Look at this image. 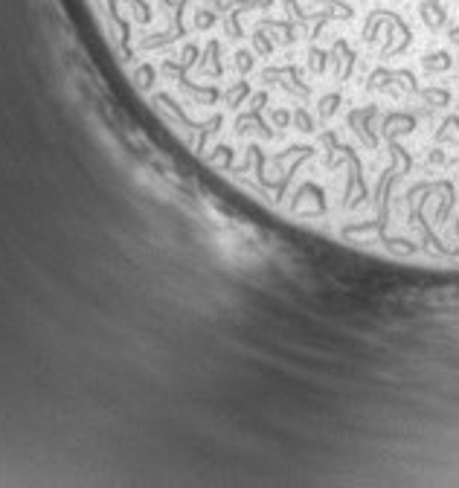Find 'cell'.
<instances>
[{
  "label": "cell",
  "mask_w": 459,
  "mask_h": 488,
  "mask_svg": "<svg viewBox=\"0 0 459 488\" xmlns=\"http://www.w3.org/2000/svg\"><path fill=\"white\" fill-rule=\"evenodd\" d=\"M384 29V47H381V58H392V55H402L410 44H413V33L407 21L399 15V12H389V9H372L370 15H366V23H363V41L372 44L378 41Z\"/></svg>",
  "instance_id": "1"
},
{
  "label": "cell",
  "mask_w": 459,
  "mask_h": 488,
  "mask_svg": "<svg viewBox=\"0 0 459 488\" xmlns=\"http://www.w3.org/2000/svg\"><path fill=\"white\" fill-rule=\"evenodd\" d=\"M277 0H224L219 15H221V23H224V35L230 41H238L244 33H241V18L248 12H267Z\"/></svg>",
  "instance_id": "2"
},
{
  "label": "cell",
  "mask_w": 459,
  "mask_h": 488,
  "mask_svg": "<svg viewBox=\"0 0 459 488\" xmlns=\"http://www.w3.org/2000/svg\"><path fill=\"white\" fill-rule=\"evenodd\" d=\"M267 102H270V99H267V90H259V94H253V96H250V111H244V113L236 116L233 131L241 137V134H248L250 128H256L265 140H273V137H277V131H273V128L267 126V119L262 116V111H265Z\"/></svg>",
  "instance_id": "3"
},
{
  "label": "cell",
  "mask_w": 459,
  "mask_h": 488,
  "mask_svg": "<svg viewBox=\"0 0 459 488\" xmlns=\"http://www.w3.org/2000/svg\"><path fill=\"white\" fill-rule=\"evenodd\" d=\"M262 82L265 84H280L285 94L299 96V99H311V84L302 79V70L297 65H285V67H265L262 70Z\"/></svg>",
  "instance_id": "4"
},
{
  "label": "cell",
  "mask_w": 459,
  "mask_h": 488,
  "mask_svg": "<svg viewBox=\"0 0 459 488\" xmlns=\"http://www.w3.org/2000/svg\"><path fill=\"white\" fill-rule=\"evenodd\" d=\"M341 155L349 166V177H346V192H343V204L346 206H358L370 198V189H366V177H363V166L355 155L352 145H341Z\"/></svg>",
  "instance_id": "5"
},
{
  "label": "cell",
  "mask_w": 459,
  "mask_h": 488,
  "mask_svg": "<svg viewBox=\"0 0 459 488\" xmlns=\"http://www.w3.org/2000/svg\"><path fill=\"white\" fill-rule=\"evenodd\" d=\"M378 116V105H363V108H355L349 111L346 122H349V128L358 134V140L366 145V148H378V134L372 131V119Z\"/></svg>",
  "instance_id": "6"
},
{
  "label": "cell",
  "mask_w": 459,
  "mask_h": 488,
  "mask_svg": "<svg viewBox=\"0 0 459 488\" xmlns=\"http://www.w3.org/2000/svg\"><path fill=\"white\" fill-rule=\"evenodd\" d=\"M195 73L201 79H221L224 76V65H221V41L219 38H209L201 47V58L195 65Z\"/></svg>",
  "instance_id": "7"
},
{
  "label": "cell",
  "mask_w": 459,
  "mask_h": 488,
  "mask_svg": "<svg viewBox=\"0 0 459 488\" xmlns=\"http://www.w3.org/2000/svg\"><path fill=\"white\" fill-rule=\"evenodd\" d=\"M328 55H331V65H334V79H338V82H349V76H352V70L358 65V52L349 47V41L346 38H338V41L331 44Z\"/></svg>",
  "instance_id": "8"
},
{
  "label": "cell",
  "mask_w": 459,
  "mask_h": 488,
  "mask_svg": "<svg viewBox=\"0 0 459 488\" xmlns=\"http://www.w3.org/2000/svg\"><path fill=\"white\" fill-rule=\"evenodd\" d=\"M256 29H265V33L273 38V41H280V44H285V47H294L297 44V33H299V26H297V21H280V18H259L256 21Z\"/></svg>",
  "instance_id": "9"
},
{
  "label": "cell",
  "mask_w": 459,
  "mask_h": 488,
  "mask_svg": "<svg viewBox=\"0 0 459 488\" xmlns=\"http://www.w3.org/2000/svg\"><path fill=\"white\" fill-rule=\"evenodd\" d=\"M416 126H419V122H416L413 113H407V111H392V113H387L381 119V134L387 140H399L402 134H413Z\"/></svg>",
  "instance_id": "10"
},
{
  "label": "cell",
  "mask_w": 459,
  "mask_h": 488,
  "mask_svg": "<svg viewBox=\"0 0 459 488\" xmlns=\"http://www.w3.org/2000/svg\"><path fill=\"white\" fill-rule=\"evenodd\" d=\"M392 180H395V166L392 169H387L384 174H381V180H378V192H375V198H378V218H375V230L384 235V230H387V224H389V189H392Z\"/></svg>",
  "instance_id": "11"
},
{
  "label": "cell",
  "mask_w": 459,
  "mask_h": 488,
  "mask_svg": "<svg viewBox=\"0 0 459 488\" xmlns=\"http://www.w3.org/2000/svg\"><path fill=\"white\" fill-rule=\"evenodd\" d=\"M419 18H421V23L427 26V29H442V26H448V12H445V4L442 0H421L419 4Z\"/></svg>",
  "instance_id": "12"
},
{
  "label": "cell",
  "mask_w": 459,
  "mask_h": 488,
  "mask_svg": "<svg viewBox=\"0 0 459 488\" xmlns=\"http://www.w3.org/2000/svg\"><path fill=\"white\" fill-rule=\"evenodd\" d=\"M309 157H314V148L311 145H305L302 151H299V155H294V163L288 166V172L277 180V187H273V195H277V198H285V189H288V183L294 180V174H297V169L305 163V160H309Z\"/></svg>",
  "instance_id": "13"
},
{
  "label": "cell",
  "mask_w": 459,
  "mask_h": 488,
  "mask_svg": "<svg viewBox=\"0 0 459 488\" xmlns=\"http://www.w3.org/2000/svg\"><path fill=\"white\" fill-rule=\"evenodd\" d=\"M250 96H253V90H250V82L248 79H238V82H233V87L224 94V105L230 108V111H238L241 108V102H250Z\"/></svg>",
  "instance_id": "14"
},
{
  "label": "cell",
  "mask_w": 459,
  "mask_h": 488,
  "mask_svg": "<svg viewBox=\"0 0 459 488\" xmlns=\"http://www.w3.org/2000/svg\"><path fill=\"white\" fill-rule=\"evenodd\" d=\"M219 23V12L216 9H209V6H195L192 9V21L187 23L189 26V33H209L212 26Z\"/></svg>",
  "instance_id": "15"
},
{
  "label": "cell",
  "mask_w": 459,
  "mask_h": 488,
  "mask_svg": "<svg viewBox=\"0 0 459 488\" xmlns=\"http://www.w3.org/2000/svg\"><path fill=\"white\" fill-rule=\"evenodd\" d=\"M421 67H424L427 73H445V70H450V67H453V55H450L448 50L427 52V55L421 58Z\"/></svg>",
  "instance_id": "16"
},
{
  "label": "cell",
  "mask_w": 459,
  "mask_h": 488,
  "mask_svg": "<svg viewBox=\"0 0 459 488\" xmlns=\"http://www.w3.org/2000/svg\"><path fill=\"white\" fill-rule=\"evenodd\" d=\"M282 9L288 12V18H291V21H297V26H299V29H305V35L311 33V21H314V15H317V12H305V9L297 4V0H282Z\"/></svg>",
  "instance_id": "17"
},
{
  "label": "cell",
  "mask_w": 459,
  "mask_h": 488,
  "mask_svg": "<svg viewBox=\"0 0 459 488\" xmlns=\"http://www.w3.org/2000/svg\"><path fill=\"white\" fill-rule=\"evenodd\" d=\"M416 96L421 102H427V105H433V108H448L450 105V90L448 87H419Z\"/></svg>",
  "instance_id": "18"
},
{
  "label": "cell",
  "mask_w": 459,
  "mask_h": 488,
  "mask_svg": "<svg viewBox=\"0 0 459 488\" xmlns=\"http://www.w3.org/2000/svg\"><path fill=\"white\" fill-rule=\"evenodd\" d=\"M366 87L370 90H395V70L387 67H375L366 79Z\"/></svg>",
  "instance_id": "19"
},
{
  "label": "cell",
  "mask_w": 459,
  "mask_h": 488,
  "mask_svg": "<svg viewBox=\"0 0 459 488\" xmlns=\"http://www.w3.org/2000/svg\"><path fill=\"white\" fill-rule=\"evenodd\" d=\"M436 143H459V116L456 113L442 119V126L436 131Z\"/></svg>",
  "instance_id": "20"
},
{
  "label": "cell",
  "mask_w": 459,
  "mask_h": 488,
  "mask_svg": "<svg viewBox=\"0 0 459 488\" xmlns=\"http://www.w3.org/2000/svg\"><path fill=\"white\" fill-rule=\"evenodd\" d=\"M442 204H439V209H436V224H445L448 221V216H450V209H453V204H456V192H453V183L450 180H445V189H442Z\"/></svg>",
  "instance_id": "21"
},
{
  "label": "cell",
  "mask_w": 459,
  "mask_h": 488,
  "mask_svg": "<svg viewBox=\"0 0 459 488\" xmlns=\"http://www.w3.org/2000/svg\"><path fill=\"white\" fill-rule=\"evenodd\" d=\"M291 113H294L291 126H294L297 131H302V134H314V131H317V122H314V116H311L309 111H305V108H294Z\"/></svg>",
  "instance_id": "22"
},
{
  "label": "cell",
  "mask_w": 459,
  "mask_h": 488,
  "mask_svg": "<svg viewBox=\"0 0 459 488\" xmlns=\"http://www.w3.org/2000/svg\"><path fill=\"white\" fill-rule=\"evenodd\" d=\"M328 65H331V55H328L326 50H320V47H309V67H311V73L323 76V73L328 70Z\"/></svg>",
  "instance_id": "23"
},
{
  "label": "cell",
  "mask_w": 459,
  "mask_h": 488,
  "mask_svg": "<svg viewBox=\"0 0 459 488\" xmlns=\"http://www.w3.org/2000/svg\"><path fill=\"white\" fill-rule=\"evenodd\" d=\"M314 4H320L328 12H334V18H338V21H352L355 18V9L349 4H343V0H314Z\"/></svg>",
  "instance_id": "24"
},
{
  "label": "cell",
  "mask_w": 459,
  "mask_h": 488,
  "mask_svg": "<svg viewBox=\"0 0 459 488\" xmlns=\"http://www.w3.org/2000/svg\"><path fill=\"white\" fill-rule=\"evenodd\" d=\"M341 102H343V96H341V94H326V96L320 99V105H317V113H320V119H331L334 113H338Z\"/></svg>",
  "instance_id": "25"
},
{
  "label": "cell",
  "mask_w": 459,
  "mask_h": 488,
  "mask_svg": "<svg viewBox=\"0 0 459 488\" xmlns=\"http://www.w3.org/2000/svg\"><path fill=\"white\" fill-rule=\"evenodd\" d=\"M253 172H256V180L262 183L265 189H273L277 183H273L270 177H265V151L259 145H253Z\"/></svg>",
  "instance_id": "26"
},
{
  "label": "cell",
  "mask_w": 459,
  "mask_h": 488,
  "mask_svg": "<svg viewBox=\"0 0 459 488\" xmlns=\"http://www.w3.org/2000/svg\"><path fill=\"white\" fill-rule=\"evenodd\" d=\"M253 65H256V58H253V52H250V50H236V55H233V67H236V73H238V76H248V73L253 70Z\"/></svg>",
  "instance_id": "27"
},
{
  "label": "cell",
  "mask_w": 459,
  "mask_h": 488,
  "mask_svg": "<svg viewBox=\"0 0 459 488\" xmlns=\"http://www.w3.org/2000/svg\"><path fill=\"white\" fill-rule=\"evenodd\" d=\"M253 52L262 58H267L273 52V38L265 33V29H253Z\"/></svg>",
  "instance_id": "28"
},
{
  "label": "cell",
  "mask_w": 459,
  "mask_h": 488,
  "mask_svg": "<svg viewBox=\"0 0 459 488\" xmlns=\"http://www.w3.org/2000/svg\"><path fill=\"white\" fill-rule=\"evenodd\" d=\"M395 87L399 90H407V94H419V82L413 76V70H395Z\"/></svg>",
  "instance_id": "29"
},
{
  "label": "cell",
  "mask_w": 459,
  "mask_h": 488,
  "mask_svg": "<svg viewBox=\"0 0 459 488\" xmlns=\"http://www.w3.org/2000/svg\"><path fill=\"white\" fill-rule=\"evenodd\" d=\"M389 143V155H392V160H399L402 163V174H407L410 169H413V157L407 155V151L399 145V140H387Z\"/></svg>",
  "instance_id": "30"
},
{
  "label": "cell",
  "mask_w": 459,
  "mask_h": 488,
  "mask_svg": "<svg viewBox=\"0 0 459 488\" xmlns=\"http://www.w3.org/2000/svg\"><path fill=\"white\" fill-rule=\"evenodd\" d=\"M291 119H294V113L285 111V108H273V111H270V122H273L277 128H288Z\"/></svg>",
  "instance_id": "31"
},
{
  "label": "cell",
  "mask_w": 459,
  "mask_h": 488,
  "mask_svg": "<svg viewBox=\"0 0 459 488\" xmlns=\"http://www.w3.org/2000/svg\"><path fill=\"white\" fill-rule=\"evenodd\" d=\"M212 151H216V155H212V160H216V163H224V166H230V160H233V148H230V145H216Z\"/></svg>",
  "instance_id": "32"
},
{
  "label": "cell",
  "mask_w": 459,
  "mask_h": 488,
  "mask_svg": "<svg viewBox=\"0 0 459 488\" xmlns=\"http://www.w3.org/2000/svg\"><path fill=\"white\" fill-rule=\"evenodd\" d=\"M431 163H436V166H439V163H445V151H439V148H436V151H431Z\"/></svg>",
  "instance_id": "33"
},
{
  "label": "cell",
  "mask_w": 459,
  "mask_h": 488,
  "mask_svg": "<svg viewBox=\"0 0 459 488\" xmlns=\"http://www.w3.org/2000/svg\"><path fill=\"white\" fill-rule=\"evenodd\" d=\"M448 38H450V44H459V23L448 29Z\"/></svg>",
  "instance_id": "34"
},
{
  "label": "cell",
  "mask_w": 459,
  "mask_h": 488,
  "mask_svg": "<svg viewBox=\"0 0 459 488\" xmlns=\"http://www.w3.org/2000/svg\"><path fill=\"white\" fill-rule=\"evenodd\" d=\"M221 4H224V0H206V6H209V9H216V12L221 9Z\"/></svg>",
  "instance_id": "35"
},
{
  "label": "cell",
  "mask_w": 459,
  "mask_h": 488,
  "mask_svg": "<svg viewBox=\"0 0 459 488\" xmlns=\"http://www.w3.org/2000/svg\"><path fill=\"white\" fill-rule=\"evenodd\" d=\"M456 235H459V221H456Z\"/></svg>",
  "instance_id": "36"
}]
</instances>
